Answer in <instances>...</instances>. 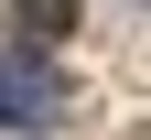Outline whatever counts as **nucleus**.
<instances>
[{"mask_svg":"<svg viewBox=\"0 0 151 140\" xmlns=\"http://www.w3.org/2000/svg\"><path fill=\"white\" fill-rule=\"evenodd\" d=\"M54 86H32V65H0V129H43Z\"/></svg>","mask_w":151,"mask_h":140,"instance_id":"obj_1","label":"nucleus"},{"mask_svg":"<svg viewBox=\"0 0 151 140\" xmlns=\"http://www.w3.org/2000/svg\"><path fill=\"white\" fill-rule=\"evenodd\" d=\"M11 22H22V43H65L76 32V0H11Z\"/></svg>","mask_w":151,"mask_h":140,"instance_id":"obj_2","label":"nucleus"}]
</instances>
